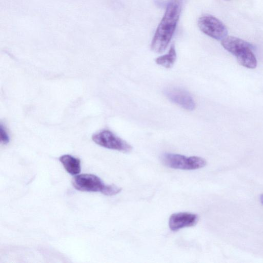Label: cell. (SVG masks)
I'll return each instance as SVG.
<instances>
[{"mask_svg": "<svg viewBox=\"0 0 263 263\" xmlns=\"http://www.w3.org/2000/svg\"><path fill=\"white\" fill-rule=\"evenodd\" d=\"M182 6V0H170L164 15L153 36L151 48L156 53H162L168 45L175 31Z\"/></svg>", "mask_w": 263, "mask_h": 263, "instance_id": "6da1fadb", "label": "cell"}, {"mask_svg": "<svg viewBox=\"0 0 263 263\" xmlns=\"http://www.w3.org/2000/svg\"><path fill=\"white\" fill-rule=\"evenodd\" d=\"M221 41L223 48L235 56L240 65L250 69L256 67V58L249 43L232 36H227Z\"/></svg>", "mask_w": 263, "mask_h": 263, "instance_id": "7a4b0ae2", "label": "cell"}, {"mask_svg": "<svg viewBox=\"0 0 263 263\" xmlns=\"http://www.w3.org/2000/svg\"><path fill=\"white\" fill-rule=\"evenodd\" d=\"M77 190L83 192H101L107 196H114L121 191V188L114 184H106L98 176L82 174L74 176L71 181Z\"/></svg>", "mask_w": 263, "mask_h": 263, "instance_id": "3957f363", "label": "cell"}, {"mask_svg": "<svg viewBox=\"0 0 263 263\" xmlns=\"http://www.w3.org/2000/svg\"><path fill=\"white\" fill-rule=\"evenodd\" d=\"M162 163L166 166L183 170H194L204 167L206 160L200 157H186L172 153H164L161 156Z\"/></svg>", "mask_w": 263, "mask_h": 263, "instance_id": "277c9868", "label": "cell"}, {"mask_svg": "<svg viewBox=\"0 0 263 263\" xmlns=\"http://www.w3.org/2000/svg\"><path fill=\"white\" fill-rule=\"evenodd\" d=\"M198 26L203 33L215 40L222 41L228 36L226 26L213 15L205 14L200 17Z\"/></svg>", "mask_w": 263, "mask_h": 263, "instance_id": "5b68a950", "label": "cell"}, {"mask_svg": "<svg viewBox=\"0 0 263 263\" xmlns=\"http://www.w3.org/2000/svg\"><path fill=\"white\" fill-rule=\"evenodd\" d=\"M92 140L98 145L106 148L128 153L132 146L125 141L108 130H103L93 134Z\"/></svg>", "mask_w": 263, "mask_h": 263, "instance_id": "8992f818", "label": "cell"}, {"mask_svg": "<svg viewBox=\"0 0 263 263\" xmlns=\"http://www.w3.org/2000/svg\"><path fill=\"white\" fill-rule=\"evenodd\" d=\"M165 96L172 102L185 109L192 110L195 107V103L191 95L183 89L171 87L164 91Z\"/></svg>", "mask_w": 263, "mask_h": 263, "instance_id": "52a82bcc", "label": "cell"}, {"mask_svg": "<svg viewBox=\"0 0 263 263\" xmlns=\"http://www.w3.org/2000/svg\"><path fill=\"white\" fill-rule=\"evenodd\" d=\"M198 221L197 215L189 212H179L173 214L169 218L168 225L172 231L193 227Z\"/></svg>", "mask_w": 263, "mask_h": 263, "instance_id": "ba28073f", "label": "cell"}, {"mask_svg": "<svg viewBox=\"0 0 263 263\" xmlns=\"http://www.w3.org/2000/svg\"><path fill=\"white\" fill-rule=\"evenodd\" d=\"M59 160L70 174L75 175L81 172V161L79 159L67 154L61 156Z\"/></svg>", "mask_w": 263, "mask_h": 263, "instance_id": "9c48e42d", "label": "cell"}, {"mask_svg": "<svg viewBox=\"0 0 263 263\" xmlns=\"http://www.w3.org/2000/svg\"><path fill=\"white\" fill-rule=\"evenodd\" d=\"M176 59V52L174 45H172L167 54L158 57L156 63L165 68H171L174 65Z\"/></svg>", "mask_w": 263, "mask_h": 263, "instance_id": "30bf717a", "label": "cell"}, {"mask_svg": "<svg viewBox=\"0 0 263 263\" xmlns=\"http://www.w3.org/2000/svg\"><path fill=\"white\" fill-rule=\"evenodd\" d=\"M1 141L4 144H6L9 142V136L5 128L1 124L0 127Z\"/></svg>", "mask_w": 263, "mask_h": 263, "instance_id": "8fae6325", "label": "cell"}, {"mask_svg": "<svg viewBox=\"0 0 263 263\" xmlns=\"http://www.w3.org/2000/svg\"><path fill=\"white\" fill-rule=\"evenodd\" d=\"M260 202L263 205V194H261L259 197Z\"/></svg>", "mask_w": 263, "mask_h": 263, "instance_id": "7c38bea8", "label": "cell"}]
</instances>
